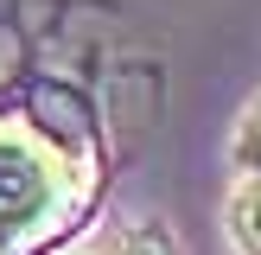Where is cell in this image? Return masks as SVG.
<instances>
[{
  "mask_svg": "<svg viewBox=\"0 0 261 255\" xmlns=\"http://www.w3.org/2000/svg\"><path fill=\"white\" fill-rule=\"evenodd\" d=\"M229 166H236V172H261V102H249V115L236 121V140H229Z\"/></svg>",
  "mask_w": 261,
  "mask_h": 255,
  "instance_id": "cell-4",
  "label": "cell"
},
{
  "mask_svg": "<svg viewBox=\"0 0 261 255\" xmlns=\"http://www.w3.org/2000/svg\"><path fill=\"white\" fill-rule=\"evenodd\" d=\"M70 255H172V242L160 230H115V236H96L83 249H70Z\"/></svg>",
  "mask_w": 261,
  "mask_h": 255,
  "instance_id": "cell-3",
  "label": "cell"
},
{
  "mask_svg": "<svg viewBox=\"0 0 261 255\" xmlns=\"http://www.w3.org/2000/svg\"><path fill=\"white\" fill-rule=\"evenodd\" d=\"M89 198V166L25 115H0V249L38 255Z\"/></svg>",
  "mask_w": 261,
  "mask_h": 255,
  "instance_id": "cell-1",
  "label": "cell"
},
{
  "mask_svg": "<svg viewBox=\"0 0 261 255\" xmlns=\"http://www.w3.org/2000/svg\"><path fill=\"white\" fill-rule=\"evenodd\" d=\"M229 242L242 255H261V172H236V191H229Z\"/></svg>",
  "mask_w": 261,
  "mask_h": 255,
  "instance_id": "cell-2",
  "label": "cell"
},
{
  "mask_svg": "<svg viewBox=\"0 0 261 255\" xmlns=\"http://www.w3.org/2000/svg\"><path fill=\"white\" fill-rule=\"evenodd\" d=\"M0 255H7V249H0Z\"/></svg>",
  "mask_w": 261,
  "mask_h": 255,
  "instance_id": "cell-5",
  "label": "cell"
}]
</instances>
